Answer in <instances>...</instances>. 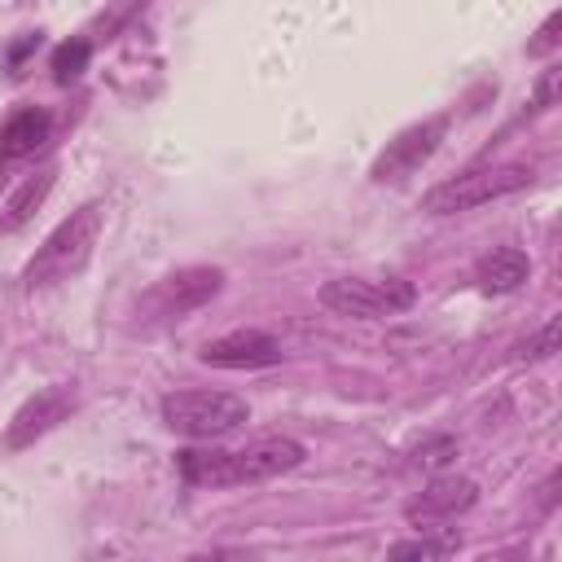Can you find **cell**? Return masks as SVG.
I'll return each instance as SVG.
<instances>
[{
    "label": "cell",
    "mask_w": 562,
    "mask_h": 562,
    "mask_svg": "<svg viewBox=\"0 0 562 562\" xmlns=\"http://www.w3.org/2000/svg\"><path fill=\"white\" fill-rule=\"evenodd\" d=\"M303 461V443L290 435H268L246 448H184L176 452V470L193 487H241L263 483Z\"/></svg>",
    "instance_id": "cell-1"
},
{
    "label": "cell",
    "mask_w": 562,
    "mask_h": 562,
    "mask_svg": "<svg viewBox=\"0 0 562 562\" xmlns=\"http://www.w3.org/2000/svg\"><path fill=\"white\" fill-rule=\"evenodd\" d=\"M101 224H105L101 202H83L79 211H70V215L44 237V246L31 255L22 281H26L31 290H44V285H57V281L75 277V272L92 259V246H97V237H101Z\"/></svg>",
    "instance_id": "cell-2"
},
{
    "label": "cell",
    "mask_w": 562,
    "mask_h": 562,
    "mask_svg": "<svg viewBox=\"0 0 562 562\" xmlns=\"http://www.w3.org/2000/svg\"><path fill=\"white\" fill-rule=\"evenodd\" d=\"M250 422V404L233 391H171L162 400V426L184 439H220Z\"/></svg>",
    "instance_id": "cell-3"
},
{
    "label": "cell",
    "mask_w": 562,
    "mask_h": 562,
    "mask_svg": "<svg viewBox=\"0 0 562 562\" xmlns=\"http://www.w3.org/2000/svg\"><path fill=\"white\" fill-rule=\"evenodd\" d=\"M531 184V167L527 162H496V167H474L465 176H452L443 184H435L426 198H422V211L430 215H457V211H474L483 202H496V198H509L518 189Z\"/></svg>",
    "instance_id": "cell-4"
},
{
    "label": "cell",
    "mask_w": 562,
    "mask_h": 562,
    "mask_svg": "<svg viewBox=\"0 0 562 562\" xmlns=\"http://www.w3.org/2000/svg\"><path fill=\"white\" fill-rule=\"evenodd\" d=\"M321 303L338 316L373 321V316L408 312L417 303V290L404 277H334L321 285Z\"/></svg>",
    "instance_id": "cell-5"
},
{
    "label": "cell",
    "mask_w": 562,
    "mask_h": 562,
    "mask_svg": "<svg viewBox=\"0 0 562 562\" xmlns=\"http://www.w3.org/2000/svg\"><path fill=\"white\" fill-rule=\"evenodd\" d=\"M224 285V272L220 268H206V263H193V268H176L167 272L162 281L149 285V294L140 299V312L149 321H180L189 312H198L202 303H211Z\"/></svg>",
    "instance_id": "cell-6"
},
{
    "label": "cell",
    "mask_w": 562,
    "mask_h": 562,
    "mask_svg": "<svg viewBox=\"0 0 562 562\" xmlns=\"http://www.w3.org/2000/svg\"><path fill=\"white\" fill-rule=\"evenodd\" d=\"M443 132H448V119H443V114H435V119H422V123H413V127L395 132V136L386 140V149L373 158L369 176H373L378 184L413 176V171H417V167H422V162H426V158L439 149Z\"/></svg>",
    "instance_id": "cell-7"
},
{
    "label": "cell",
    "mask_w": 562,
    "mask_h": 562,
    "mask_svg": "<svg viewBox=\"0 0 562 562\" xmlns=\"http://www.w3.org/2000/svg\"><path fill=\"white\" fill-rule=\"evenodd\" d=\"M75 408V386L57 382V386H44L35 391L13 417H9V430H4V448H31L40 435H48L57 422H66V413Z\"/></svg>",
    "instance_id": "cell-8"
},
{
    "label": "cell",
    "mask_w": 562,
    "mask_h": 562,
    "mask_svg": "<svg viewBox=\"0 0 562 562\" xmlns=\"http://www.w3.org/2000/svg\"><path fill=\"white\" fill-rule=\"evenodd\" d=\"M479 501V487L470 483V479H457V474H448V479H435V483H426L408 505H404V518L413 522V527H439V522H452L457 514H465L470 505Z\"/></svg>",
    "instance_id": "cell-9"
},
{
    "label": "cell",
    "mask_w": 562,
    "mask_h": 562,
    "mask_svg": "<svg viewBox=\"0 0 562 562\" xmlns=\"http://www.w3.org/2000/svg\"><path fill=\"white\" fill-rule=\"evenodd\" d=\"M198 356L211 369H263L281 360V342L268 329H233L224 338H211Z\"/></svg>",
    "instance_id": "cell-10"
},
{
    "label": "cell",
    "mask_w": 562,
    "mask_h": 562,
    "mask_svg": "<svg viewBox=\"0 0 562 562\" xmlns=\"http://www.w3.org/2000/svg\"><path fill=\"white\" fill-rule=\"evenodd\" d=\"M527 277H531V259H527L518 246H496V250H487V255L474 263V281H479L487 294H509V290H518Z\"/></svg>",
    "instance_id": "cell-11"
},
{
    "label": "cell",
    "mask_w": 562,
    "mask_h": 562,
    "mask_svg": "<svg viewBox=\"0 0 562 562\" xmlns=\"http://www.w3.org/2000/svg\"><path fill=\"white\" fill-rule=\"evenodd\" d=\"M48 127H53V119H48L44 110H35V105L9 114V119L0 123V158L13 162V158L35 154V149L48 140Z\"/></svg>",
    "instance_id": "cell-12"
},
{
    "label": "cell",
    "mask_w": 562,
    "mask_h": 562,
    "mask_svg": "<svg viewBox=\"0 0 562 562\" xmlns=\"http://www.w3.org/2000/svg\"><path fill=\"white\" fill-rule=\"evenodd\" d=\"M53 180H57V171H40V176L22 180L18 193H13V198L4 202V211H0V233H18V228L40 211V202H44L48 189H53Z\"/></svg>",
    "instance_id": "cell-13"
},
{
    "label": "cell",
    "mask_w": 562,
    "mask_h": 562,
    "mask_svg": "<svg viewBox=\"0 0 562 562\" xmlns=\"http://www.w3.org/2000/svg\"><path fill=\"white\" fill-rule=\"evenodd\" d=\"M386 553H391V558H448V553H457V536H452V531H443V536L395 540Z\"/></svg>",
    "instance_id": "cell-14"
},
{
    "label": "cell",
    "mask_w": 562,
    "mask_h": 562,
    "mask_svg": "<svg viewBox=\"0 0 562 562\" xmlns=\"http://www.w3.org/2000/svg\"><path fill=\"white\" fill-rule=\"evenodd\" d=\"M88 57H92L88 40H66V44L53 53V79H57V83L79 79V75H83V66H88Z\"/></svg>",
    "instance_id": "cell-15"
},
{
    "label": "cell",
    "mask_w": 562,
    "mask_h": 562,
    "mask_svg": "<svg viewBox=\"0 0 562 562\" xmlns=\"http://www.w3.org/2000/svg\"><path fill=\"white\" fill-rule=\"evenodd\" d=\"M558 31H562V13H549L544 26L536 31V40H527V57H549L558 48Z\"/></svg>",
    "instance_id": "cell-16"
},
{
    "label": "cell",
    "mask_w": 562,
    "mask_h": 562,
    "mask_svg": "<svg viewBox=\"0 0 562 562\" xmlns=\"http://www.w3.org/2000/svg\"><path fill=\"white\" fill-rule=\"evenodd\" d=\"M558 83H562V66L553 61V66L540 75V83H536V101H531V105H536V110H549V105L558 101Z\"/></svg>",
    "instance_id": "cell-17"
},
{
    "label": "cell",
    "mask_w": 562,
    "mask_h": 562,
    "mask_svg": "<svg viewBox=\"0 0 562 562\" xmlns=\"http://www.w3.org/2000/svg\"><path fill=\"white\" fill-rule=\"evenodd\" d=\"M558 351V321H549L531 342H522V356H531V360H540V356H553Z\"/></svg>",
    "instance_id": "cell-18"
}]
</instances>
